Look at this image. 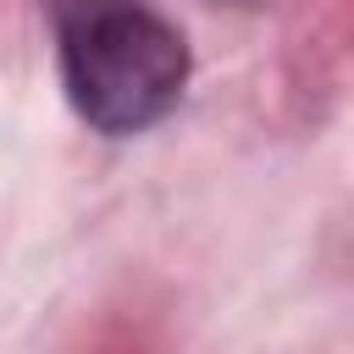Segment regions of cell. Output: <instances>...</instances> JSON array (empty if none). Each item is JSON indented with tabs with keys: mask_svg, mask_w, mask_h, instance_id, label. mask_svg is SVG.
Segmentation results:
<instances>
[{
	"mask_svg": "<svg viewBox=\"0 0 354 354\" xmlns=\"http://www.w3.org/2000/svg\"><path fill=\"white\" fill-rule=\"evenodd\" d=\"M227 6H266V0H227Z\"/></svg>",
	"mask_w": 354,
	"mask_h": 354,
	"instance_id": "obj_2",
	"label": "cell"
},
{
	"mask_svg": "<svg viewBox=\"0 0 354 354\" xmlns=\"http://www.w3.org/2000/svg\"><path fill=\"white\" fill-rule=\"evenodd\" d=\"M61 77L77 116L111 138L155 127L183 83V33L138 0H66L61 6Z\"/></svg>",
	"mask_w": 354,
	"mask_h": 354,
	"instance_id": "obj_1",
	"label": "cell"
}]
</instances>
